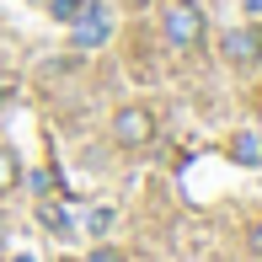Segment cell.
Listing matches in <instances>:
<instances>
[{
    "instance_id": "5",
    "label": "cell",
    "mask_w": 262,
    "mask_h": 262,
    "mask_svg": "<svg viewBox=\"0 0 262 262\" xmlns=\"http://www.w3.org/2000/svg\"><path fill=\"white\" fill-rule=\"evenodd\" d=\"M230 161L235 166H262V128H235L230 134Z\"/></svg>"
},
{
    "instance_id": "7",
    "label": "cell",
    "mask_w": 262,
    "mask_h": 262,
    "mask_svg": "<svg viewBox=\"0 0 262 262\" xmlns=\"http://www.w3.org/2000/svg\"><path fill=\"white\" fill-rule=\"evenodd\" d=\"M49 11H54L59 21H75L80 11H86V0H49Z\"/></svg>"
},
{
    "instance_id": "12",
    "label": "cell",
    "mask_w": 262,
    "mask_h": 262,
    "mask_svg": "<svg viewBox=\"0 0 262 262\" xmlns=\"http://www.w3.org/2000/svg\"><path fill=\"white\" fill-rule=\"evenodd\" d=\"M0 235H6V220H0Z\"/></svg>"
},
{
    "instance_id": "6",
    "label": "cell",
    "mask_w": 262,
    "mask_h": 262,
    "mask_svg": "<svg viewBox=\"0 0 262 262\" xmlns=\"http://www.w3.org/2000/svg\"><path fill=\"white\" fill-rule=\"evenodd\" d=\"M16 182H21V161H16V150L0 145V193H11Z\"/></svg>"
},
{
    "instance_id": "11",
    "label": "cell",
    "mask_w": 262,
    "mask_h": 262,
    "mask_svg": "<svg viewBox=\"0 0 262 262\" xmlns=\"http://www.w3.org/2000/svg\"><path fill=\"white\" fill-rule=\"evenodd\" d=\"M91 262H118V252H97V257H91Z\"/></svg>"
},
{
    "instance_id": "3",
    "label": "cell",
    "mask_w": 262,
    "mask_h": 262,
    "mask_svg": "<svg viewBox=\"0 0 262 262\" xmlns=\"http://www.w3.org/2000/svg\"><path fill=\"white\" fill-rule=\"evenodd\" d=\"M70 27H75V49H102V43L113 38V16H107L102 0H86V11H80Z\"/></svg>"
},
{
    "instance_id": "4",
    "label": "cell",
    "mask_w": 262,
    "mask_h": 262,
    "mask_svg": "<svg viewBox=\"0 0 262 262\" xmlns=\"http://www.w3.org/2000/svg\"><path fill=\"white\" fill-rule=\"evenodd\" d=\"M220 54L230 59L235 70L257 64V59H262V27H230V32H225V43H220Z\"/></svg>"
},
{
    "instance_id": "10",
    "label": "cell",
    "mask_w": 262,
    "mask_h": 262,
    "mask_svg": "<svg viewBox=\"0 0 262 262\" xmlns=\"http://www.w3.org/2000/svg\"><path fill=\"white\" fill-rule=\"evenodd\" d=\"M246 241H252V252H257V257H262V220H257V225H252V235H246Z\"/></svg>"
},
{
    "instance_id": "9",
    "label": "cell",
    "mask_w": 262,
    "mask_h": 262,
    "mask_svg": "<svg viewBox=\"0 0 262 262\" xmlns=\"http://www.w3.org/2000/svg\"><path fill=\"white\" fill-rule=\"evenodd\" d=\"M11 97H16V80H11V75H0V107H6Z\"/></svg>"
},
{
    "instance_id": "2",
    "label": "cell",
    "mask_w": 262,
    "mask_h": 262,
    "mask_svg": "<svg viewBox=\"0 0 262 262\" xmlns=\"http://www.w3.org/2000/svg\"><path fill=\"white\" fill-rule=\"evenodd\" d=\"M113 139L123 150H145L150 139H156V113H150V107H118L113 113Z\"/></svg>"
},
{
    "instance_id": "13",
    "label": "cell",
    "mask_w": 262,
    "mask_h": 262,
    "mask_svg": "<svg viewBox=\"0 0 262 262\" xmlns=\"http://www.w3.org/2000/svg\"><path fill=\"white\" fill-rule=\"evenodd\" d=\"M134 6H145V0H134Z\"/></svg>"
},
{
    "instance_id": "8",
    "label": "cell",
    "mask_w": 262,
    "mask_h": 262,
    "mask_svg": "<svg viewBox=\"0 0 262 262\" xmlns=\"http://www.w3.org/2000/svg\"><path fill=\"white\" fill-rule=\"evenodd\" d=\"M38 220H43V225H49V230H59V235H64V230H70V220H64V214H59L54 204H38Z\"/></svg>"
},
{
    "instance_id": "1",
    "label": "cell",
    "mask_w": 262,
    "mask_h": 262,
    "mask_svg": "<svg viewBox=\"0 0 262 262\" xmlns=\"http://www.w3.org/2000/svg\"><path fill=\"white\" fill-rule=\"evenodd\" d=\"M161 32H166L171 49H198L204 32H209L204 6H198V0H166V6H161Z\"/></svg>"
}]
</instances>
